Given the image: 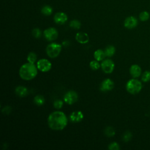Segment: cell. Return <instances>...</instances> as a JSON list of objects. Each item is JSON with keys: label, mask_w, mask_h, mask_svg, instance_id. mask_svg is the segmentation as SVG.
<instances>
[{"label": "cell", "mask_w": 150, "mask_h": 150, "mask_svg": "<svg viewBox=\"0 0 150 150\" xmlns=\"http://www.w3.org/2000/svg\"><path fill=\"white\" fill-rule=\"evenodd\" d=\"M47 123L49 127L53 130H62L67 124V118L62 111H54L49 115Z\"/></svg>", "instance_id": "6da1fadb"}, {"label": "cell", "mask_w": 150, "mask_h": 150, "mask_svg": "<svg viewBox=\"0 0 150 150\" xmlns=\"http://www.w3.org/2000/svg\"><path fill=\"white\" fill-rule=\"evenodd\" d=\"M38 67L30 62L26 63L20 67L19 74L20 77L25 80H31L34 79L38 74Z\"/></svg>", "instance_id": "7a4b0ae2"}, {"label": "cell", "mask_w": 150, "mask_h": 150, "mask_svg": "<svg viewBox=\"0 0 150 150\" xmlns=\"http://www.w3.org/2000/svg\"><path fill=\"white\" fill-rule=\"evenodd\" d=\"M142 83L135 78L129 80L126 84V90L131 94H137L139 93L142 90Z\"/></svg>", "instance_id": "3957f363"}, {"label": "cell", "mask_w": 150, "mask_h": 150, "mask_svg": "<svg viewBox=\"0 0 150 150\" xmlns=\"http://www.w3.org/2000/svg\"><path fill=\"white\" fill-rule=\"evenodd\" d=\"M61 50V45L56 43H50L47 46L46 48V54L50 58H55L57 57L60 53Z\"/></svg>", "instance_id": "277c9868"}, {"label": "cell", "mask_w": 150, "mask_h": 150, "mask_svg": "<svg viewBox=\"0 0 150 150\" xmlns=\"http://www.w3.org/2000/svg\"><path fill=\"white\" fill-rule=\"evenodd\" d=\"M78 97V94L75 91L70 90L64 94L63 99L66 103L71 105L77 101Z\"/></svg>", "instance_id": "5b68a950"}, {"label": "cell", "mask_w": 150, "mask_h": 150, "mask_svg": "<svg viewBox=\"0 0 150 150\" xmlns=\"http://www.w3.org/2000/svg\"><path fill=\"white\" fill-rule=\"evenodd\" d=\"M43 35L47 40L53 41L57 39L58 36V32L54 28L50 27L44 30Z\"/></svg>", "instance_id": "8992f818"}, {"label": "cell", "mask_w": 150, "mask_h": 150, "mask_svg": "<svg viewBox=\"0 0 150 150\" xmlns=\"http://www.w3.org/2000/svg\"><path fill=\"white\" fill-rule=\"evenodd\" d=\"M38 69L42 72H47L52 68V63L46 59H41L37 62Z\"/></svg>", "instance_id": "52a82bcc"}, {"label": "cell", "mask_w": 150, "mask_h": 150, "mask_svg": "<svg viewBox=\"0 0 150 150\" xmlns=\"http://www.w3.org/2000/svg\"><path fill=\"white\" fill-rule=\"evenodd\" d=\"M101 67L105 73H111L114 69L115 64L111 59H105L101 63Z\"/></svg>", "instance_id": "ba28073f"}, {"label": "cell", "mask_w": 150, "mask_h": 150, "mask_svg": "<svg viewBox=\"0 0 150 150\" xmlns=\"http://www.w3.org/2000/svg\"><path fill=\"white\" fill-rule=\"evenodd\" d=\"M138 19L133 16H129L125 18L124 22V26L129 29L135 28L138 25Z\"/></svg>", "instance_id": "9c48e42d"}, {"label": "cell", "mask_w": 150, "mask_h": 150, "mask_svg": "<svg viewBox=\"0 0 150 150\" xmlns=\"http://www.w3.org/2000/svg\"><path fill=\"white\" fill-rule=\"evenodd\" d=\"M114 83L110 79H106L102 81L100 86V90L102 91H108L113 89Z\"/></svg>", "instance_id": "30bf717a"}, {"label": "cell", "mask_w": 150, "mask_h": 150, "mask_svg": "<svg viewBox=\"0 0 150 150\" xmlns=\"http://www.w3.org/2000/svg\"><path fill=\"white\" fill-rule=\"evenodd\" d=\"M67 21V15L62 12L56 13L54 16V21L56 23L59 25L64 24Z\"/></svg>", "instance_id": "8fae6325"}, {"label": "cell", "mask_w": 150, "mask_h": 150, "mask_svg": "<svg viewBox=\"0 0 150 150\" xmlns=\"http://www.w3.org/2000/svg\"><path fill=\"white\" fill-rule=\"evenodd\" d=\"M129 73L133 78H137L141 75L142 70L141 67L137 64H134L129 68Z\"/></svg>", "instance_id": "7c38bea8"}, {"label": "cell", "mask_w": 150, "mask_h": 150, "mask_svg": "<svg viewBox=\"0 0 150 150\" xmlns=\"http://www.w3.org/2000/svg\"><path fill=\"white\" fill-rule=\"evenodd\" d=\"M84 115L81 111H75L70 115V120L72 122H79L83 120Z\"/></svg>", "instance_id": "4fadbf2b"}, {"label": "cell", "mask_w": 150, "mask_h": 150, "mask_svg": "<svg viewBox=\"0 0 150 150\" xmlns=\"http://www.w3.org/2000/svg\"><path fill=\"white\" fill-rule=\"evenodd\" d=\"M75 39L81 44H86L89 41L88 35L86 33L83 32L77 33L75 36Z\"/></svg>", "instance_id": "5bb4252c"}, {"label": "cell", "mask_w": 150, "mask_h": 150, "mask_svg": "<svg viewBox=\"0 0 150 150\" xmlns=\"http://www.w3.org/2000/svg\"><path fill=\"white\" fill-rule=\"evenodd\" d=\"M15 91L17 96L21 97H25L28 94V88L26 87L22 86H19L16 87L15 88Z\"/></svg>", "instance_id": "9a60e30c"}, {"label": "cell", "mask_w": 150, "mask_h": 150, "mask_svg": "<svg viewBox=\"0 0 150 150\" xmlns=\"http://www.w3.org/2000/svg\"><path fill=\"white\" fill-rule=\"evenodd\" d=\"M105 56L104 51L101 49H97L94 53V57L95 59L97 61L103 60Z\"/></svg>", "instance_id": "2e32d148"}, {"label": "cell", "mask_w": 150, "mask_h": 150, "mask_svg": "<svg viewBox=\"0 0 150 150\" xmlns=\"http://www.w3.org/2000/svg\"><path fill=\"white\" fill-rule=\"evenodd\" d=\"M115 52V48L112 45H110L106 47V48L104 50V53L105 54V56L107 57H112Z\"/></svg>", "instance_id": "e0dca14e"}, {"label": "cell", "mask_w": 150, "mask_h": 150, "mask_svg": "<svg viewBox=\"0 0 150 150\" xmlns=\"http://www.w3.org/2000/svg\"><path fill=\"white\" fill-rule=\"evenodd\" d=\"M33 101L36 105L40 106V105H42L44 104V103L45 102V99L43 96L37 95L34 97Z\"/></svg>", "instance_id": "ac0fdd59"}, {"label": "cell", "mask_w": 150, "mask_h": 150, "mask_svg": "<svg viewBox=\"0 0 150 150\" xmlns=\"http://www.w3.org/2000/svg\"><path fill=\"white\" fill-rule=\"evenodd\" d=\"M53 9L49 5H45L41 9V12L46 16H49L52 13Z\"/></svg>", "instance_id": "d6986e66"}, {"label": "cell", "mask_w": 150, "mask_h": 150, "mask_svg": "<svg viewBox=\"0 0 150 150\" xmlns=\"http://www.w3.org/2000/svg\"><path fill=\"white\" fill-rule=\"evenodd\" d=\"M104 133L105 134V135L108 137H112L115 135V129L109 126V127H107L105 129H104Z\"/></svg>", "instance_id": "ffe728a7"}, {"label": "cell", "mask_w": 150, "mask_h": 150, "mask_svg": "<svg viewBox=\"0 0 150 150\" xmlns=\"http://www.w3.org/2000/svg\"><path fill=\"white\" fill-rule=\"evenodd\" d=\"M150 15L148 11H144L141 12L139 15V19L142 22H145L149 19Z\"/></svg>", "instance_id": "44dd1931"}, {"label": "cell", "mask_w": 150, "mask_h": 150, "mask_svg": "<svg viewBox=\"0 0 150 150\" xmlns=\"http://www.w3.org/2000/svg\"><path fill=\"white\" fill-rule=\"evenodd\" d=\"M37 60V55L34 52H30L27 56V60L28 62L35 63Z\"/></svg>", "instance_id": "7402d4cb"}, {"label": "cell", "mask_w": 150, "mask_h": 150, "mask_svg": "<svg viewBox=\"0 0 150 150\" xmlns=\"http://www.w3.org/2000/svg\"><path fill=\"white\" fill-rule=\"evenodd\" d=\"M69 25L71 28L75 29H80V26H81V23L79 21L76 20V19H73L72 20L70 23Z\"/></svg>", "instance_id": "603a6c76"}, {"label": "cell", "mask_w": 150, "mask_h": 150, "mask_svg": "<svg viewBox=\"0 0 150 150\" xmlns=\"http://www.w3.org/2000/svg\"><path fill=\"white\" fill-rule=\"evenodd\" d=\"M141 80L145 83L150 81V71L146 70L142 74Z\"/></svg>", "instance_id": "cb8c5ba5"}, {"label": "cell", "mask_w": 150, "mask_h": 150, "mask_svg": "<svg viewBox=\"0 0 150 150\" xmlns=\"http://www.w3.org/2000/svg\"><path fill=\"white\" fill-rule=\"evenodd\" d=\"M90 68L93 70H97V69H98L100 68V67L101 66V65L100 64V63H98V61L97 60H92L90 62Z\"/></svg>", "instance_id": "d4e9b609"}, {"label": "cell", "mask_w": 150, "mask_h": 150, "mask_svg": "<svg viewBox=\"0 0 150 150\" xmlns=\"http://www.w3.org/2000/svg\"><path fill=\"white\" fill-rule=\"evenodd\" d=\"M132 133L130 131H127L125 132L124 134H123V135H122V140L124 142H128L132 138Z\"/></svg>", "instance_id": "484cf974"}, {"label": "cell", "mask_w": 150, "mask_h": 150, "mask_svg": "<svg viewBox=\"0 0 150 150\" xmlns=\"http://www.w3.org/2000/svg\"><path fill=\"white\" fill-rule=\"evenodd\" d=\"M63 105V102L61 100H56L53 103V106L56 109H60Z\"/></svg>", "instance_id": "4316f807"}, {"label": "cell", "mask_w": 150, "mask_h": 150, "mask_svg": "<svg viewBox=\"0 0 150 150\" xmlns=\"http://www.w3.org/2000/svg\"><path fill=\"white\" fill-rule=\"evenodd\" d=\"M32 35L35 38H39L42 35V32L39 28H34L32 30Z\"/></svg>", "instance_id": "83f0119b"}, {"label": "cell", "mask_w": 150, "mask_h": 150, "mask_svg": "<svg viewBox=\"0 0 150 150\" xmlns=\"http://www.w3.org/2000/svg\"><path fill=\"white\" fill-rule=\"evenodd\" d=\"M108 149L110 150H119L120 149L119 144L116 142H111L109 145H108Z\"/></svg>", "instance_id": "f1b7e54d"}, {"label": "cell", "mask_w": 150, "mask_h": 150, "mask_svg": "<svg viewBox=\"0 0 150 150\" xmlns=\"http://www.w3.org/2000/svg\"><path fill=\"white\" fill-rule=\"evenodd\" d=\"M2 111L3 113L4 114H9L11 113V107L9 106H5L4 107L2 110Z\"/></svg>", "instance_id": "f546056e"}, {"label": "cell", "mask_w": 150, "mask_h": 150, "mask_svg": "<svg viewBox=\"0 0 150 150\" xmlns=\"http://www.w3.org/2000/svg\"><path fill=\"white\" fill-rule=\"evenodd\" d=\"M63 45L64 46H67L69 45V42L67 41V40H66V41H64L63 42Z\"/></svg>", "instance_id": "4dcf8cb0"}]
</instances>
